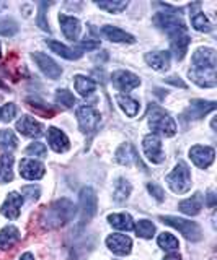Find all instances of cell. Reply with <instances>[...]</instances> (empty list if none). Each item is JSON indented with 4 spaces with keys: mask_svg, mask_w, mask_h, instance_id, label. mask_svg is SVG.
<instances>
[{
    "mask_svg": "<svg viewBox=\"0 0 217 260\" xmlns=\"http://www.w3.org/2000/svg\"><path fill=\"white\" fill-rule=\"evenodd\" d=\"M116 103L118 106L124 111L126 116L129 117H135L139 114V109H141V104L138 100H134V98H131L129 94H123L119 93L116 94Z\"/></svg>",
    "mask_w": 217,
    "mask_h": 260,
    "instance_id": "obj_24",
    "label": "cell"
},
{
    "mask_svg": "<svg viewBox=\"0 0 217 260\" xmlns=\"http://www.w3.org/2000/svg\"><path fill=\"white\" fill-rule=\"evenodd\" d=\"M44 165L36 159L25 158L20 161V176L28 181H38L44 176Z\"/></svg>",
    "mask_w": 217,
    "mask_h": 260,
    "instance_id": "obj_16",
    "label": "cell"
},
{
    "mask_svg": "<svg viewBox=\"0 0 217 260\" xmlns=\"http://www.w3.org/2000/svg\"><path fill=\"white\" fill-rule=\"evenodd\" d=\"M101 35L106 39L113 41V43H127V44L135 43L132 35H129V32H126L121 28H116V26H103Z\"/></svg>",
    "mask_w": 217,
    "mask_h": 260,
    "instance_id": "obj_22",
    "label": "cell"
},
{
    "mask_svg": "<svg viewBox=\"0 0 217 260\" xmlns=\"http://www.w3.org/2000/svg\"><path fill=\"white\" fill-rule=\"evenodd\" d=\"M160 219H162V223L175 228V230H178L188 241L195 242V241H199L201 238H203V231H201L199 224L195 221L183 219L178 216H160Z\"/></svg>",
    "mask_w": 217,
    "mask_h": 260,
    "instance_id": "obj_6",
    "label": "cell"
},
{
    "mask_svg": "<svg viewBox=\"0 0 217 260\" xmlns=\"http://www.w3.org/2000/svg\"><path fill=\"white\" fill-rule=\"evenodd\" d=\"M214 156H215L214 148L206 146V145H195L189 150V158L199 169H206L211 166L214 161Z\"/></svg>",
    "mask_w": 217,
    "mask_h": 260,
    "instance_id": "obj_10",
    "label": "cell"
},
{
    "mask_svg": "<svg viewBox=\"0 0 217 260\" xmlns=\"http://www.w3.org/2000/svg\"><path fill=\"white\" fill-rule=\"evenodd\" d=\"M18 31V24L10 18H4L0 20V36H13L17 35Z\"/></svg>",
    "mask_w": 217,
    "mask_h": 260,
    "instance_id": "obj_38",
    "label": "cell"
},
{
    "mask_svg": "<svg viewBox=\"0 0 217 260\" xmlns=\"http://www.w3.org/2000/svg\"><path fill=\"white\" fill-rule=\"evenodd\" d=\"M46 44L52 52H56L58 55L64 57V59H67V60H77V59L82 57V52H80V51H77V49H72V47H67L66 44L58 43V41H46Z\"/></svg>",
    "mask_w": 217,
    "mask_h": 260,
    "instance_id": "obj_25",
    "label": "cell"
},
{
    "mask_svg": "<svg viewBox=\"0 0 217 260\" xmlns=\"http://www.w3.org/2000/svg\"><path fill=\"white\" fill-rule=\"evenodd\" d=\"M106 246L116 255H129L132 250V241L124 234H110L106 238Z\"/></svg>",
    "mask_w": 217,
    "mask_h": 260,
    "instance_id": "obj_15",
    "label": "cell"
},
{
    "mask_svg": "<svg viewBox=\"0 0 217 260\" xmlns=\"http://www.w3.org/2000/svg\"><path fill=\"white\" fill-rule=\"evenodd\" d=\"M164 260H181V255L180 254H175V252H173V254H168Z\"/></svg>",
    "mask_w": 217,
    "mask_h": 260,
    "instance_id": "obj_47",
    "label": "cell"
},
{
    "mask_svg": "<svg viewBox=\"0 0 217 260\" xmlns=\"http://www.w3.org/2000/svg\"><path fill=\"white\" fill-rule=\"evenodd\" d=\"M33 60L36 62L39 70H41L47 78L58 80L62 75V69L47 54H44V52H35L33 54Z\"/></svg>",
    "mask_w": 217,
    "mask_h": 260,
    "instance_id": "obj_11",
    "label": "cell"
},
{
    "mask_svg": "<svg viewBox=\"0 0 217 260\" xmlns=\"http://www.w3.org/2000/svg\"><path fill=\"white\" fill-rule=\"evenodd\" d=\"M47 143H49V146L56 153H66L70 148V142L67 135L56 127L47 128Z\"/></svg>",
    "mask_w": 217,
    "mask_h": 260,
    "instance_id": "obj_18",
    "label": "cell"
},
{
    "mask_svg": "<svg viewBox=\"0 0 217 260\" xmlns=\"http://www.w3.org/2000/svg\"><path fill=\"white\" fill-rule=\"evenodd\" d=\"M144 59H146V62H147L154 70L165 72V70L170 69V52H167V51L147 52Z\"/></svg>",
    "mask_w": 217,
    "mask_h": 260,
    "instance_id": "obj_20",
    "label": "cell"
},
{
    "mask_svg": "<svg viewBox=\"0 0 217 260\" xmlns=\"http://www.w3.org/2000/svg\"><path fill=\"white\" fill-rule=\"evenodd\" d=\"M13 179V156L4 153L0 156V184H7Z\"/></svg>",
    "mask_w": 217,
    "mask_h": 260,
    "instance_id": "obj_28",
    "label": "cell"
},
{
    "mask_svg": "<svg viewBox=\"0 0 217 260\" xmlns=\"http://www.w3.org/2000/svg\"><path fill=\"white\" fill-rule=\"evenodd\" d=\"M215 109V103L212 101H203V100H195L183 112V117L186 120H198L204 117L207 112H212Z\"/></svg>",
    "mask_w": 217,
    "mask_h": 260,
    "instance_id": "obj_14",
    "label": "cell"
},
{
    "mask_svg": "<svg viewBox=\"0 0 217 260\" xmlns=\"http://www.w3.org/2000/svg\"><path fill=\"white\" fill-rule=\"evenodd\" d=\"M15 116H17V106L13 103H9L0 108V119L4 122H10Z\"/></svg>",
    "mask_w": 217,
    "mask_h": 260,
    "instance_id": "obj_40",
    "label": "cell"
},
{
    "mask_svg": "<svg viewBox=\"0 0 217 260\" xmlns=\"http://www.w3.org/2000/svg\"><path fill=\"white\" fill-rule=\"evenodd\" d=\"M108 221L110 224L116 228V230H121V231H131L134 228V221L131 215L127 213H115V215H110L108 216Z\"/></svg>",
    "mask_w": 217,
    "mask_h": 260,
    "instance_id": "obj_29",
    "label": "cell"
},
{
    "mask_svg": "<svg viewBox=\"0 0 217 260\" xmlns=\"http://www.w3.org/2000/svg\"><path fill=\"white\" fill-rule=\"evenodd\" d=\"M96 7L108 13H121L127 8V2L124 0H106V2H96Z\"/></svg>",
    "mask_w": 217,
    "mask_h": 260,
    "instance_id": "obj_34",
    "label": "cell"
},
{
    "mask_svg": "<svg viewBox=\"0 0 217 260\" xmlns=\"http://www.w3.org/2000/svg\"><path fill=\"white\" fill-rule=\"evenodd\" d=\"M178 208H180V211H183L184 215L196 216L199 211H201V208H203V193L196 192L195 195H193V197L180 202Z\"/></svg>",
    "mask_w": 217,
    "mask_h": 260,
    "instance_id": "obj_23",
    "label": "cell"
},
{
    "mask_svg": "<svg viewBox=\"0 0 217 260\" xmlns=\"http://www.w3.org/2000/svg\"><path fill=\"white\" fill-rule=\"evenodd\" d=\"M20 260H35V257H33V254H31V252H25V254L20 257Z\"/></svg>",
    "mask_w": 217,
    "mask_h": 260,
    "instance_id": "obj_48",
    "label": "cell"
},
{
    "mask_svg": "<svg viewBox=\"0 0 217 260\" xmlns=\"http://www.w3.org/2000/svg\"><path fill=\"white\" fill-rule=\"evenodd\" d=\"M154 21H155V24H157L160 29L167 31L172 38L176 36V35H184V32H186V26H184V21L176 13H172V12H160V13L155 15Z\"/></svg>",
    "mask_w": 217,
    "mask_h": 260,
    "instance_id": "obj_7",
    "label": "cell"
},
{
    "mask_svg": "<svg viewBox=\"0 0 217 260\" xmlns=\"http://www.w3.org/2000/svg\"><path fill=\"white\" fill-rule=\"evenodd\" d=\"M44 8H46V4H39V20H38V23H39V26H41V29L49 31V24L44 21Z\"/></svg>",
    "mask_w": 217,
    "mask_h": 260,
    "instance_id": "obj_44",
    "label": "cell"
},
{
    "mask_svg": "<svg viewBox=\"0 0 217 260\" xmlns=\"http://www.w3.org/2000/svg\"><path fill=\"white\" fill-rule=\"evenodd\" d=\"M135 233H138L139 238L144 239H152L155 234V226L149 219H139L138 224H135Z\"/></svg>",
    "mask_w": 217,
    "mask_h": 260,
    "instance_id": "obj_35",
    "label": "cell"
},
{
    "mask_svg": "<svg viewBox=\"0 0 217 260\" xmlns=\"http://www.w3.org/2000/svg\"><path fill=\"white\" fill-rule=\"evenodd\" d=\"M21 193L26 195V199H30L31 202H33V200L39 199V193H41V190H39L38 185H25L21 189Z\"/></svg>",
    "mask_w": 217,
    "mask_h": 260,
    "instance_id": "obj_41",
    "label": "cell"
},
{
    "mask_svg": "<svg viewBox=\"0 0 217 260\" xmlns=\"http://www.w3.org/2000/svg\"><path fill=\"white\" fill-rule=\"evenodd\" d=\"M167 83H172V85L180 86V88H186V83H184V81H181L178 77H168L167 78Z\"/></svg>",
    "mask_w": 217,
    "mask_h": 260,
    "instance_id": "obj_45",
    "label": "cell"
},
{
    "mask_svg": "<svg viewBox=\"0 0 217 260\" xmlns=\"http://www.w3.org/2000/svg\"><path fill=\"white\" fill-rule=\"evenodd\" d=\"M131 190H132V187H131L129 181H126V179L121 177V179H118V181H116L113 197H115V200L118 203H123V202H126L127 199H129Z\"/></svg>",
    "mask_w": 217,
    "mask_h": 260,
    "instance_id": "obj_31",
    "label": "cell"
},
{
    "mask_svg": "<svg viewBox=\"0 0 217 260\" xmlns=\"http://www.w3.org/2000/svg\"><path fill=\"white\" fill-rule=\"evenodd\" d=\"M100 47V43L98 41H90V39H87V41H82V43H78V47H77V51L80 52H85V51H93V49H98Z\"/></svg>",
    "mask_w": 217,
    "mask_h": 260,
    "instance_id": "obj_43",
    "label": "cell"
},
{
    "mask_svg": "<svg viewBox=\"0 0 217 260\" xmlns=\"http://www.w3.org/2000/svg\"><path fill=\"white\" fill-rule=\"evenodd\" d=\"M74 86L78 91L80 96H90L95 89H96V83L88 77L84 75H75L74 77Z\"/></svg>",
    "mask_w": 217,
    "mask_h": 260,
    "instance_id": "obj_30",
    "label": "cell"
},
{
    "mask_svg": "<svg viewBox=\"0 0 217 260\" xmlns=\"http://www.w3.org/2000/svg\"><path fill=\"white\" fill-rule=\"evenodd\" d=\"M217 57L215 51L209 47H199L193 54V67L189 69V78L201 88H212L217 83L215 78Z\"/></svg>",
    "mask_w": 217,
    "mask_h": 260,
    "instance_id": "obj_1",
    "label": "cell"
},
{
    "mask_svg": "<svg viewBox=\"0 0 217 260\" xmlns=\"http://www.w3.org/2000/svg\"><path fill=\"white\" fill-rule=\"evenodd\" d=\"M77 120L78 127L85 135L95 134V130L100 125V114L93 106H80L77 109Z\"/></svg>",
    "mask_w": 217,
    "mask_h": 260,
    "instance_id": "obj_8",
    "label": "cell"
},
{
    "mask_svg": "<svg viewBox=\"0 0 217 260\" xmlns=\"http://www.w3.org/2000/svg\"><path fill=\"white\" fill-rule=\"evenodd\" d=\"M0 86H2V88H4V86H5V85H4V83H2V81H0Z\"/></svg>",
    "mask_w": 217,
    "mask_h": 260,
    "instance_id": "obj_50",
    "label": "cell"
},
{
    "mask_svg": "<svg viewBox=\"0 0 217 260\" xmlns=\"http://www.w3.org/2000/svg\"><path fill=\"white\" fill-rule=\"evenodd\" d=\"M157 242H158V247H162L164 250H168V252H173V250H176L180 247L178 239H176L175 236L170 234V233H162L158 236Z\"/></svg>",
    "mask_w": 217,
    "mask_h": 260,
    "instance_id": "obj_37",
    "label": "cell"
},
{
    "mask_svg": "<svg viewBox=\"0 0 217 260\" xmlns=\"http://www.w3.org/2000/svg\"><path fill=\"white\" fill-rule=\"evenodd\" d=\"M96 208H98V203H96L95 190L92 187H84L80 190V228H85L92 221V218L96 215Z\"/></svg>",
    "mask_w": 217,
    "mask_h": 260,
    "instance_id": "obj_5",
    "label": "cell"
},
{
    "mask_svg": "<svg viewBox=\"0 0 217 260\" xmlns=\"http://www.w3.org/2000/svg\"><path fill=\"white\" fill-rule=\"evenodd\" d=\"M116 161L119 165H124V166H131V165H138L139 162V156H138V151L131 145V143H123L119 148L116 150Z\"/></svg>",
    "mask_w": 217,
    "mask_h": 260,
    "instance_id": "obj_21",
    "label": "cell"
},
{
    "mask_svg": "<svg viewBox=\"0 0 217 260\" xmlns=\"http://www.w3.org/2000/svg\"><path fill=\"white\" fill-rule=\"evenodd\" d=\"M207 205L211 207V208H214V207H215V193H214L212 190L207 193Z\"/></svg>",
    "mask_w": 217,
    "mask_h": 260,
    "instance_id": "obj_46",
    "label": "cell"
},
{
    "mask_svg": "<svg viewBox=\"0 0 217 260\" xmlns=\"http://www.w3.org/2000/svg\"><path fill=\"white\" fill-rule=\"evenodd\" d=\"M25 153L28 154V156L44 158L46 153H47V148H46V145L41 142H33V143H30V146L25 150Z\"/></svg>",
    "mask_w": 217,
    "mask_h": 260,
    "instance_id": "obj_39",
    "label": "cell"
},
{
    "mask_svg": "<svg viewBox=\"0 0 217 260\" xmlns=\"http://www.w3.org/2000/svg\"><path fill=\"white\" fill-rule=\"evenodd\" d=\"M17 130L25 137H41L44 132V125L41 122H38L31 116H23L21 119L17 120Z\"/></svg>",
    "mask_w": 217,
    "mask_h": 260,
    "instance_id": "obj_17",
    "label": "cell"
},
{
    "mask_svg": "<svg viewBox=\"0 0 217 260\" xmlns=\"http://www.w3.org/2000/svg\"><path fill=\"white\" fill-rule=\"evenodd\" d=\"M149 127L150 130L155 134H160L164 137H173L176 134V122L173 120V117L168 112H165L164 109L157 108H150L149 112Z\"/></svg>",
    "mask_w": 217,
    "mask_h": 260,
    "instance_id": "obj_3",
    "label": "cell"
},
{
    "mask_svg": "<svg viewBox=\"0 0 217 260\" xmlns=\"http://www.w3.org/2000/svg\"><path fill=\"white\" fill-rule=\"evenodd\" d=\"M56 103H58L59 106H62V108L70 109L77 104V100L69 89H58V91H56Z\"/></svg>",
    "mask_w": 217,
    "mask_h": 260,
    "instance_id": "obj_36",
    "label": "cell"
},
{
    "mask_svg": "<svg viewBox=\"0 0 217 260\" xmlns=\"http://www.w3.org/2000/svg\"><path fill=\"white\" fill-rule=\"evenodd\" d=\"M59 23H61V29L64 32V36H66L69 41H77L78 36H80V21L75 16H69V15H64L61 13L59 15Z\"/></svg>",
    "mask_w": 217,
    "mask_h": 260,
    "instance_id": "obj_19",
    "label": "cell"
},
{
    "mask_svg": "<svg viewBox=\"0 0 217 260\" xmlns=\"http://www.w3.org/2000/svg\"><path fill=\"white\" fill-rule=\"evenodd\" d=\"M0 57H2V49H0Z\"/></svg>",
    "mask_w": 217,
    "mask_h": 260,
    "instance_id": "obj_51",
    "label": "cell"
},
{
    "mask_svg": "<svg viewBox=\"0 0 217 260\" xmlns=\"http://www.w3.org/2000/svg\"><path fill=\"white\" fill-rule=\"evenodd\" d=\"M142 150H144V154H146L147 159L152 162V165H160V162H164L165 154L162 150V142H160V138L157 135L149 134V135L144 137Z\"/></svg>",
    "mask_w": 217,
    "mask_h": 260,
    "instance_id": "obj_9",
    "label": "cell"
},
{
    "mask_svg": "<svg viewBox=\"0 0 217 260\" xmlns=\"http://www.w3.org/2000/svg\"><path fill=\"white\" fill-rule=\"evenodd\" d=\"M74 215H75L74 203L67 199H61L43 211L41 224L46 230H56V228H61L67 221H70V219L74 218Z\"/></svg>",
    "mask_w": 217,
    "mask_h": 260,
    "instance_id": "obj_2",
    "label": "cell"
},
{
    "mask_svg": "<svg viewBox=\"0 0 217 260\" xmlns=\"http://www.w3.org/2000/svg\"><path fill=\"white\" fill-rule=\"evenodd\" d=\"M167 184L175 193H186L191 189V173L186 162H176L173 171L167 176Z\"/></svg>",
    "mask_w": 217,
    "mask_h": 260,
    "instance_id": "obj_4",
    "label": "cell"
},
{
    "mask_svg": "<svg viewBox=\"0 0 217 260\" xmlns=\"http://www.w3.org/2000/svg\"><path fill=\"white\" fill-rule=\"evenodd\" d=\"M21 205H23V195L18 192H10L7 195L4 205L0 207V213L9 219H17L20 216Z\"/></svg>",
    "mask_w": 217,
    "mask_h": 260,
    "instance_id": "obj_13",
    "label": "cell"
},
{
    "mask_svg": "<svg viewBox=\"0 0 217 260\" xmlns=\"http://www.w3.org/2000/svg\"><path fill=\"white\" fill-rule=\"evenodd\" d=\"M5 7V4H2V2H0V8H4Z\"/></svg>",
    "mask_w": 217,
    "mask_h": 260,
    "instance_id": "obj_49",
    "label": "cell"
},
{
    "mask_svg": "<svg viewBox=\"0 0 217 260\" xmlns=\"http://www.w3.org/2000/svg\"><path fill=\"white\" fill-rule=\"evenodd\" d=\"M147 189H149V192L154 195V197L158 200V202H164V199H165V192H164V189L160 185H157V184H154V182H149L147 184Z\"/></svg>",
    "mask_w": 217,
    "mask_h": 260,
    "instance_id": "obj_42",
    "label": "cell"
},
{
    "mask_svg": "<svg viewBox=\"0 0 217 260\" xmlns=\"http://www.w3.org/2000/svg\"><path fill=\"white\" fill-rule=\"evenodd\" d=\"M18 146V140L12 130H0V150L12 151Z\"/></svg>",
    "mask_w": 217,
    "mask_h": 260,
    "instance_id": "obj_33",
    "label": "cell"
},
{
    "mask_svg": "<svg viewBox=\"0 0 217 260\" xmlns=\"http://www.w3.org/2000/svg\"><path fill=\"white\" fill-rule=\"evenodd\" d=\"M111 80H113V85L118 89H121V91H131V89L138 88L141 85V78L127 70L115 72L113 75H111Z\"/></svg>",
    "mask_w": 217,
    "mask_h": 260,
    "instance_id": "obj_12",
    "label": "cell"
},
{
    "mask_svg": "<svg viewBox=\"0 0 217 260\" xmlns=\"http://www.w3.org/2000/svg\"><path fill=\"white\" fill-rule=\"evenodd\" d=\"M189 43H191V39L186 36V32H184V35H176L172 38V52L176 60L184 59V55L188 52Z\"/></svg>",
    "mask_w": 217,
    "mask_h": 260,
    "instance_id": "obj_26",
    "label": "cell"
},
{
    "mask_svg": "<svg viewBox=\"0 0 217 260\" xmlns=\"http://www.w3.org/2000/svg\"><path fill=\"white\" fill-rule=\"evenodd\" d=\"M20 241V231L15 226H5L2 231H0V249H10L13 244H17Z\"/></svg>",
    "mask_w": 217,
    "mask_h": 260,
    "instance_id": "obj_27",
    "label": "cell"
},
{
    "mask_svg": "<svg viewBox=\"0 0 217 260\" xmlns=\"http://www.w3.org/2000/svg\"><path fill=\"white\" fill-rule=\"evenodd\" d=\"M191 24L196 31H201V32H211L212 31V24L207 20V16L203 12H195L191 15Z\"/></svg>",
    "mask_w": 217,
    "mask_h": 260,
    "instance_id": "obj_32",
    "label": "cell"
}]
</instances>
